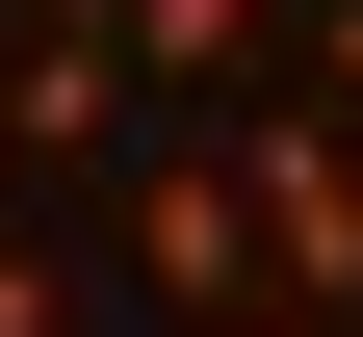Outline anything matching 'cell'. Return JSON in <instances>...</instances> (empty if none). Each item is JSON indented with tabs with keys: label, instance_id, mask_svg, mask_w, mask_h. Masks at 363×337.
I'll use <instances>...</instances> for the list:
<instances>
[{
	"label": "cell",
	"instance_id": "obj_1",
	"mask_svg": "<svg viewBox=\"0 0 363 337\" xmlns=\"http://www.w3.org/2000/svg\"><path fill=\"white\" fill-rule=\"evenodd\" d=\"M259 285H286V311H363V130L337 104H259Z\"/></svg>",
	"mask_w": 363,
	"mask_h": 337
},
{
	"label": "cell",
	"instance_id": "obj_2",
	"mask_svg": "<svg viewBox=\"0 0 363 337\" xmlns=\"http://www.w3.org/2000/svg\"><path fill=\"white\" fill-rule=\"evenodd\" d=\"M130 0H26V53H0V156H130Z\"/></svg>",
	"mask_w": 363,
	"mask_h": 337
},
{
	"label": "cell",
	"instance_id": "obj_3",
	"mask_svg": "<svg viewBox=\"0 0 363 337\" xmlns=\"http://www.w3.org/2000/svg\"><path fill=\"white\" fill-rule=\"evenodd\" d=\"M130 285L208 337V311L259 285V182H234V156H156V182H130Z\"/></svg>",
	"mask_w": 363,
	"mask_h": 337
},
{
	"label": "cell",
	"instance_id": "obj_4",
	"mask_svg": "<svg viewBox=\"0 0 363 337\" xmlns=\"http://www.w3.org/2000/svg\"><path fill=\"white\" fill-rule=\"evenodd\" d=\"M259 26H286V0H130V78H234Z\"/></svg>",
	"mask_w": 363,
	"mask_h": 337
},
{
	"label": "cell",
	"instance_id": "obj_5",
	"mask_svg": "<svg viewBox=\"0 0 363 337\" xmlns=\"http://www.w3.org/2000/svg\"><path fill=\"white\" fill-rule=\"evenodd\" d=\"M286 26H311V104H363V0H286Z\"/></svg>",
	"mask_w": 363,
	"mask_h": 337
},
{
	"label": "cell",
	"instance_id": "obj_6",
	"mask_svg": "<svg viewBox=\"0 0 363 337\" xmlns=\"http://www.w3.org/2000/svg\"><path fill=\"white\" fill-rule=\"evenodd\" d=\"M52 311H78V285H52V260H26V233H0V337H52Z\"/></svg>",
	"mask_w": 363,
	"mask_h": 337
},
{
	"label": "cell",
	"instance_id": "obj_7",
	"mask_svg": "<svg viewBox=\"0 0 363 337\" xmlns=\"http://www.w3.org/2000/svg\"><path fill=\"white\" fill-rule=\"evenodd\" d=\"M208 337H337V311H208Z\"/></svg>",
	"mask_w": 363,
	"mask_h": 337
},
{
	"label": "cell",
	"instance_id": "obj_8",
	"mask_svg": "<svg viewBox=\"0 0 363 337\" xmlns=\"http://www.w3.org/2000/svg\"><path fill=\"white\" fill-rule=\"evenodd\" d=\"M337 337H363V311H337Z\"/></svg>",
	"mask_w": 363,
	"mask_h": 337
}]
</instances>
